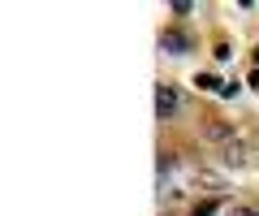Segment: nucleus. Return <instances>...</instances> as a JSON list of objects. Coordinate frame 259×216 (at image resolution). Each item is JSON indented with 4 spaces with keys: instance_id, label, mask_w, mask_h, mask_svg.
<instances>
[{
    "instance_id": "nucleus-1",
    "label": "nucleus",
    "mask_w": 259,
    "mask_h": 216,
    "mask_svg": "<svg viewBox=\"0 0 259 216\" xmlns=\"http://www.w3.org/2000/svg\"><path fill=\"white\" fill-rule=\"evenodd\" d=\"M160 48H164L168 57H186V52H190V35H182V30H164V35H160Z\"/></svg>"
},
{
    "instance_id": "nucleus-2",
    "label": "nucleus",
    "mask_w": 259,
    "mask_h": 216,
    "mask_svg": "<svg viewBox=\"0 0 259 216\" xmlns=\"http://www.w3.org/2000/svg\"><path fill=\"white\" fill-rule=\"evenodd\" d=\"M177 108H182V100H177L173 87H156V113H160V117H173Z\"/></svg>"
},
{
    "instance_id": "nucleus-3",
    "label": "nucleus",
    "mask_w": 259,
    "mask_h": 216,
    "mask_svg": "<svg viewBox=\"0 0 259 216\" xmlns=\"http://www.w3.org/2000/svg\"><path fill=\"white\" fill-rule=\"evenodd\" d=\"M229 216H259V212H255V207H233Z\"/></svg>"
},
{
    "instance_id": "nucleus-4",
    "label": "nucleus",
    "mask_w": 259,
    "mask_h": 216,
    "mask_svg": "<svg viewBox=\"0 0 259 216\" xmlns=\"http://www.w3.org/2000/svg\"><path fill=\"white\" fill-rule=\"evenodd\" d=\"M216 212V203H207V207H199V212H194V216H212Z\"/></svg>"
}]
</instances>
